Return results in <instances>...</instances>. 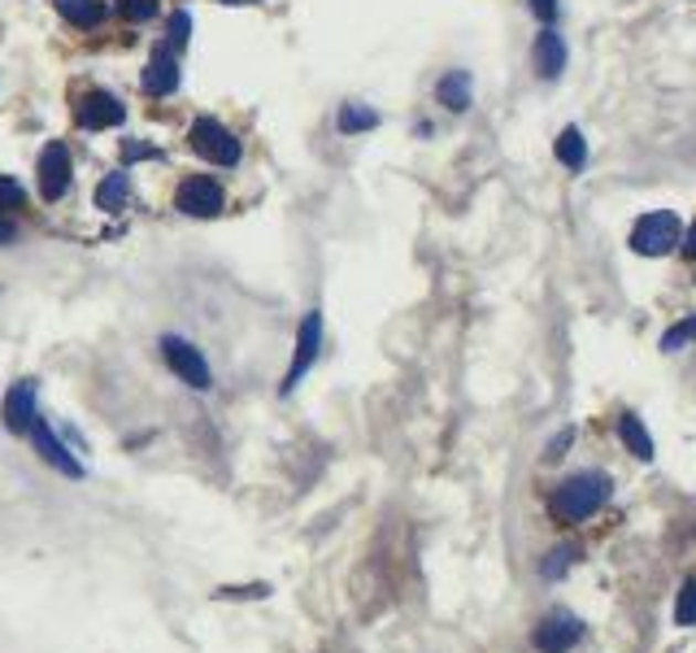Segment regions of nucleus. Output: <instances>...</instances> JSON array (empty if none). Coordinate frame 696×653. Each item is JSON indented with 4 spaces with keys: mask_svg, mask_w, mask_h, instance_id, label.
Listing matches in <instances>:
<instances>
[{
    "mask_svg": "<svg viewBox=\"0 0 696 653\" xmlns=\"http://www.w3.org/2000/svg\"><path fill=\"white\" fill-rule=\"evenodd\" d=\"M166 35H170V49H183V44H188V35H192V18H188L183 9H179V13H170Z\"/></svg>",
    "mask_w": 696,
    "mask_h": 653,
    "instance_id": "5701e85b",
    "label": "nucleus"
},
{
    "mask_svg": "<svg viewBox=\"0 0 696 653\" xmlns=\"http://www.w3.org/2000/svg\"><path fill=\"white\" fill-rule=\"evenodd\" d=\"M27 435H31L35 453H40V457H44L53 471H62L66 480H83V462L70 453L62 440H57V432L49 428V419H40V414H35V423H31V432H27Z\"/></svg>",
    "mask_w": 696,
    "mask_h": 653,
    "instance_id": "1a4fd4ad",
    "label": "nucleus"
},
{
    "mask_svg": "<svg viewBox=\"0 0 696 653\" xmlns=\"http://www.w3.org/2000/svg\"><path fill=\"white\" fill-rule=\"evenodd\" d=\"M144 157H157V148H148V145H127V148H123V161H144Z\"/></svg>",
    "mask_w": 696,
    "mask_h": 653,
    "instance_id": "c85d7f7f",
    "label": "nucleus"
},
{
    "mask_svg": "<svg viewBox=\"0 0 696 653\" xmlns=\"http://www.w3.org/2000/svg\"><path fill=\"white\" fill-rule=\"evenodd\" d=\"M531 9H536L540 22H553L557 18V0H531Z\"/></svg>",
    "mask_w": 696,
    "mask_h": 653,
    "instance_id": "cd10ccee",
    "label": "nucleus"
},
{
    "mask_svg": "<svg viewBox=\"0 0 696 653\" xmlns=\"http://www.w3.org/2000/svg\"><path fill=\"white\" fill-rule=\"evenodd\" d=\"M688 340H696V318H684V323H675L666 336H662V349L666 354H679Z\"/></svg>",
    "mask_w": 696,
    "mask_h": 653,
    "instance_id": "4be33fe9",
    "label": "nucleus"
},
{
    "mask_svg": "<svg viewBox=\"0 0 696 653\" xmlns=\"http://www.w3.org/2000/svg\"><path fill=\"white\" fill-rule=\"evenodd\" d=\"M74 118H78L83 131H109V127H123L127 105H123L114 92L92 87V92H78V101H74Z\"/></svg>",
    "mask_w": 696,
    "mask_h": 653,
    "instance_id": "39448f33",
    "label": "nucleus"
},
{
    "mask_svg": "<svg viewBox=\"0 0 696 653\" xmlns=\"http://www.w3.org/2000/svg\"><path fill=\"white\" fill-rule=\"evenodd\" d=\"M161 358H166V366H170L188 388H197V392H205L209 383H213V370H209L205 354H201L192 340H183V336H161Z\"/></svg>",
    "mask_w": 696,
    "mask_h": 653,
    "instance_id": "20e7f679",
    "label": "nucleus"
},
{
    "mask_svg": "<svg viewBox=\"0 0 696 653\" xmlns=\"http://www.w3.org/2000/svg\"><path fill=\"white\" fill-rule=\"evenodd\" d=\"M179 87V62H175V49H157L148 71H144V92L148 96H166Z\"/></svg>",
    "mask_w": 696,
    "mask_h": 653,
    "instance_id": "f8f14e48",
    "label": "nucleus"
},
{
    "mask_svg": "<svg viewBox=\"0 0 696 653\" xmlns=\"http://www.w3.org/2000/svg\"><path fill=\"white\" fill-rule=\"evenodd\" d=\"M435 96H440V105H444V109H453V114L471 109V74L449 71L440 83H435Z\"/></svg>",
    "mask_w": 696,
    "mask_h": 653,
    "instance_id": "4468645a",
    "label": "nucleus"
},
{
    "mask_svg": "<svg viewBox=\"0 0 696 653\" xmlns=\"http://www.w3.org/2000/svg\"><path fill=\"white\" fill-rule=\"evenodd\" d=\"M570 440H574V428H566V432L557 435V440H549V449H545V457H549V462H557V457H561L566 449H570Z\"/></svg>",
    "mask_w": 696,
    "mask_h": 653,
    "instance_id": "a878e982",
    "label": "nucleus"
},
{
    "mask_svg": "<svg viewBox=\"0 0 696 653\" xmlns=\"http://www.w3.org/2000/svg\"><path fill=\"white\" fill-rule=\"evenodd\" d=\"M57 13L74 27H96L105 18V4L101 0H57Z\"/></svg>",
    "mask_w": 696,
    "mask_h": 653,
    "instance_id": "a211bd4d",
    "label": "nucleus"
},
{
    "mask_svg": "<svg viewBox=\"0 0 696 653\" xmlns=\"http://www.w3.org/2000/svg\"><path fill=\"white\" fill-rule=\"evenodd\" d=\"M18 206H27L22 183H18V179H9V175H0V210H18Z\"/></svg>",
    "mask_w": 696,
    "mask_h": 653,
    "instance_id": "b1692460",
    "label": "nucleus"
},
{
    "mask_svg": "<svg viewBox=\"0 0 696 653\" xmlns=\"http://www.w3.org/2000/svg\"><path fill=\"white\" fill-rule=\"evenodd\" d=\"M0 244H13V222L9 218H0Z\"/></svg>",
    "mask_w": 696,
    "mask_h": 653,
    "instance_id": "c756f323",
    "label": "nucleus"
},
{
    "mask_svg": "<svg viewBox=\"0 0 696 653\" xmlns=\"http://www.w3.org/2000/svg\"><path fill=\"white\" fill-rule=\"evenodd\" d=\"M175 206L188 218H213V214H222V188H218L213 179H205V175H192V179L179 183Z\"/></svg>",
    "mask_w": 696,
    "mask_h": 653,
    "instance_id": "9d476101",
    "label": "nucleus"
},
{
    "mask_svg": "<svg viewBox=\"0 0 696 653\" xmlns=\"http://www.w3.org/2000/svg\"><path fill=\"white\" fill-rule=\"evenodd\" d=\"M35 423V379H18L4 397V432L27 435Z\"/></svg>",
    "mask_w": 696,
    "mask_h": 653,
    "instance_id": "9b49d317",
    "label": "nucleus"
},
{
    "mask_svg": "<svg viewBox=\"0 0 696 653\" xmlns=\"http://www.w3.org/2000/svg\"><path fill=\"white\" fill-rule=\"evenodd\" d=\"M675 244H679V218L671 214V210L644 214L631 227V249H635L640 257H666Z\"/></svg>",
    "mask_w": 696,
    "mask_h": 653,
    "instance_id": "7ed1b4c3",
    "label": "nucleus"
},
{
    "mask_svg": "<svg viewBox=\"0 0 696 653\" xmlns=\"http://www.w3.org/2000/svg\"><path fill=\"white\" fill-rule=\"evenodd\" d=\"M271 592V583H253V588H222L218 597H266Z\"/></svg>",
    "mask_w": 696,
    "mask_h": 653,
    "instance_id": "bb28decb",
    "label": "nucleus"
},
{
    "mask_svg": "<svg viewBox=\"0 0 696 653\" xmlns=\"http://www.w3.org/2000/svg\"><path fill=\"white\" fill-rule=\"evenodd\" d=\"M188 145H192V152H201L205 161H218V166H235L240 161V140L218 118H197L192 131H188Z\"/></svg>",
    "mask_w": 696,
    "mask_h": 653,
    "instance_id": "423d86ee",
    "label": "nucleus"
},
{
    "mask_svg": "<svg viewBox=\"0 0 696 653\" xmlns=\"http://www.w3.org/2000/svg\"><path fill=\"white\" fill-rule=\"evenodd\" d=\"M536 71H540V78H557L566 71V40L553 27H545L540 40H536Z\"/></svg>",
    "mask_w": 696,
    "mask_h": 653,
    "instance_id": "ddd939ff",
    "label": "nucleus"
},
{
    "mask_svg": "<svg viewBox=\"0 0 696 653\" xmlns=\"http://www.w3.org/2000/svg\"><path fill=\"white\" fill-rule=\"evenodd\" d=\"M675 628H696V580H684L675 592Z\"/></svg>",
    "mask_w": 696,
    "mask_h": 653,
    "instance_id": "aec40b11",
    "label": "nucleus"
},
{
    "mask_svg": "<svg viewBox=\"0 0 696 653\" xmlns=\"http://www.w3.org/2000/svg\"><path fill=\"white\" fill-rule=\"evenodd\" d=\"M118 9H123V18H131V22H148V18L157 13V0H118Z\"/></svg>",
    "mask_w": 696,
    "mask_h": 653,
    "instance_id": "393cba45",
    "label": "nucleus"
},
{
    "mask_svg": "<svg viewBox=\"0 0 696 653\" xmlns=\"http://www.w3.org/2000/svg\"><path fill=\"white\" fill-rule=\"evenodd\" d=\"M557 161L570 166V170H583V166H588V140H583L579 127H566V131L557 136Z\"/></svg>",
    "mask_w": 696,
    "mask_h": 653,
    "instance_id": "f3484780",
    "label": "nucleus"
},
{
    "mask_svg": "<svg viewBox=\"0 0 696 653\" xmlns=\"http://www.w3.org/2000/svg\"><path fill=\"white\" fill-rule=\"evenodd\" d=\"M70 179H74V157H70V148L62 140H53L40 152V192H44V201L66 197Z\"/></svg>",
    "mask_w": 696,
    "mask_h": 653,
    "instance_id": "6e6552de",
    "label": "nucleus"
},
{
    "mask_svg": "<svg viewBox=\"0 0 696 653\" xmlns=\"http://www.w3.org/2000/svg\"><path fill=\"white\" fill-rule=\"evenodd\" d=\"M610 497H614V480L605 471H574V475H566L553 488L549 509H553L557 523L579 527V523L597 518L601 509L610 506Z\"/></svg>",
    "mask_w": 696,
    "mask_h": 653,
    "instance_id": "f257e3e1",
    "label": "nucleus"
},
{
    "mask_svg": "<svg viewBox=\"0 0 696 653\" xmlns=\"http://www.w3.org/2000/svg\"><path fill=\"white\" fill-rule=\"evenodd\" d=\"M583 636H588V623H583L574 610L557 605V610H549V614L536 623L531 645H536L540 653H570L583 645Z\"/></svg>",
    "mask_w": 696,
    "mask_h": 653,
    "instance_id": "f03ea898",
    "label": "nucleus"
},
{
    "mask_svg": "<svg viewBox=\"0 0 696 653\" xmlns=\"http://www.w3.org/2000/svg\"><path fill=\"white\" fill-rule=\"evenodd\" d=\"M619 435H623V444L640 457V462H653V435H648L644 419H640L635 410H626L623 419H619Z\"/></svg>",
    "mask_w": 696,
    "mask_h": 653,
    "instance_id": "2eb2a0df",
    "label": "nucleus"
},
{
    "mask_svg": "<svg viewBox=\"0 0 696 653\" xmlns=\"http://www.w3.org/2000/svg\"><path fill=\"white\" fill-rule=\"evenodd\" d=\"M684 249H688V257H696V222H693V231H688V244H684Z\"/></svg>",
    "mask_w": 696,
    "mask_h": 653,
    "instance_id": "7c9ffc66",
    "label": "nucleus"
},
{
    "mask_svg": "<svg viewBox=\"0 0 696 653\" xmlns=\"http://www.w3.org/2000/svg\"><path fill=\"white\" fill-rule=\"evenodd\" d=\"M375 123H379V114L366 109V105H345V109H340V131H348V136H352V131H370Z\"/></svg>",
    "mask_w": 696,
    "mask_h": 653,
    "instance_id": "412c9836",
    "label": "nucleus"
},
{
    "mask_svg": "<svg viewBox=\"0 0 696 653\" xmlns=\"http://www.w3.org/2000/svg\"><path fill=\"white\" fill-rule=\"evenodd\" d=\"M127 201H131L127 175H109V179H105V183L96 188V206H101V210H109V214H114V210H123Z\"/></svg>",
    "mask_w": 696,
    "mask_h": 653,
    "instance_id": "6ab92c4d",
    "label": "nucleus"
},
{
    "mask_svg": "<svg viewBox=\"0 0 696 653\" xmlns=\"http://www.w3.org/2000/svg\"><path fill=\"white\" fill-rule=\"evenodd\" d=\"M318 349H323V314L309 309L300 331H296V354H292V366H287V379H283V397L296 392V383L309 375V366L318 362Z\"/></svg>",
    "mask_w": 696,
    "mask_h": 653,
    "instance_id": "0eeeda50",
    "label": "nucleus"
},
{
    "mask_svg": "<svg viewBox=\"0 0 696 653\" xmlns=\"http://www.w3.org/2000/svg\"><path fill=\"white\" fill-rule=\"evenodd\" d=\"M579 558H583V549H579V545H557V549H549V554H545V562H540V580H549V583L566 580V571H570Z\"/></svg>",
    "mask_w": 696,
    "mask_h": 653,
    "instance_id": "dca6fc26",
    "label": "nucleus"
},
{
    "mask_svg": "<svg viewBox=\"0 0 696 653\" xmlns=\"http://www.w3.org/2000/svg\"><path fill=\"white\" fill-rule=\"evenodd\" d=\"M222 4H253V0H222Z\"/></svg>",
    "mask_w": 696,
    "mask_h": 653,
    "instance_id": "2f4dec72",
    "label": "nucleus"
}]
</instances>
